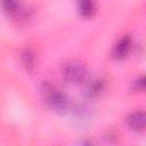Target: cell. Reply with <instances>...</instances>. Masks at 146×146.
<instances>
[{"label": "cell", "mask_w": 146, "mask_h": 146, "mask_svg": "<svg viewBox=\"0 0 146 146\" xmlns=\"http://www.w3.org/2000/svg\"><path fill=\"white\" fill-rule=\"evenodd\" d=\"M1 7L8 15H17L21 10V2L19 0H0Z\"/></svg>", "instance_id": "cell-8"}, {"label": "cell", "mask_w": 146, "mask_h": 146, "mask_svg": "<svg viewBox=\"0 0 146 146\" xmlns=\"http://www.w3.org/2000/svg\"><path fill=\"white\" fill-rule=\"evenodd\" d=\"M42 94L44 97V100L47 105L56 113L58 114H66L71 106L68 98L65 94H63L59 89L54 87L50 83H43L42 87Z\"/></svg>", "instance_id": "cell-1"}, {"label": "cell", "mask_w": 146, "mask_h": 146, "mask_svg": "<svg viewBox=\"0 0 146 146\" xmlns=\"http://www.w3.org/2000/svg\"><path fill=\"white\" fill-rule=\"evenodd\" d=\"M105 88V83L103 80L97 79V80H92L86 88V96L88 98H95L98 97Z\"/></svg>", "instance_id": "cell-7"}, {"label": "cell", "mask_w": 146, "mask_h": 146, "mask_svg": "<svg viewBox=\"0 0 146 146\" xmlns=\"http://www.w3.org/2000/svg\"><path fill=\"white\" fill-rule=\"evenodd\" d=\"M133 87H135V89L136 90H144V87H145V78L141 75L139 79H137L136 81H135V83H133Z\"/></svg>", "instance_id": "cell-10"}, {"label": "cell", "mask_w": 146, "mask_h": 146, "mask_svg": "<svg viewBox=\"0 0 146 146\" xmlns=\"http://www.w3.org/2000/svg\"><path fill=\"white\" fill-rule=\"evenodd\" d=\"M70 110L72 113V119L74 124L79 127H84L89 124L94 116L92 108L87 104H76Z\"/></svg>", "instance_id": "cell-3"}, {"label": "cell", "mask_w": 146, "mask_h": 146, "mask_svg": "<svg viewBox=\"0 0 146 146\" xmlns=\"http://www.w3.org/2000/svg\"><path fill=\"white\" fill-rule=\"evenodd\" d=\"M130 48H131V38L129 35H124L115 43L113 48V56L117 59L123 58L129 52Z\"/></svg>", "instance_id": "cell-5"}, {"label": "cell", "mask_w": 146, "mask_h": 146, "mask_svg": "<svg viewBox=\"0 0 146 146\" xmlns=\"http://www.w3.org/2000/svg\"><path fill=\"white\" fill-rule=\"evenodd\" d=\"M62 76L63 79L72 84H79L87 80L88 70L86 65L79 60L71 59L63 64L62 66Z\"/></svg>", "instance_id": "cell-2"}, {"label": "cell", "mask_w": 146, "mask_h": 146, "mask_svg": "<svg viewBox=\"0 0 146 146\" xmlns=\"http://www.w3.org/2000/svg\"><path fill=\"white\" fill-rule=\"evenodd\" d=\"M78 10L82 17H91L96 11V1L95 0H76Z\"/></svg>", "instance_id": "cell-6"}, {"label": "cell", "mask_w": 146, "mask_h": 146, "mask_svg": "<svg viewBox=\"0 0 146 146\" xmlns=\"http://www.w3.org/2000/svg\"><path fill=\"white\" fill-rule=\"evenodd\" d=\"M21 60H22L23 65L25 66V68L31 71L34 67V63H35L34 52L31 49H24L21 54Z\"/></svg>", "instance_id": "cell-9"}, {"label": "cell", "mask_w": 146, "mask_h": 146, "mask_svg": "<svg viewBox=\"0 0 146 146\" xmlns=\"http://www.w3.org/2000/svg\"><path fill=\"white\" fill-rule=\"evenodd\" d=\"M127 123L130 129L141 131L145 128V113L144 111H135L127 116Z\"/></svg>", "instance_id": "cell-4"}]
</instances>
